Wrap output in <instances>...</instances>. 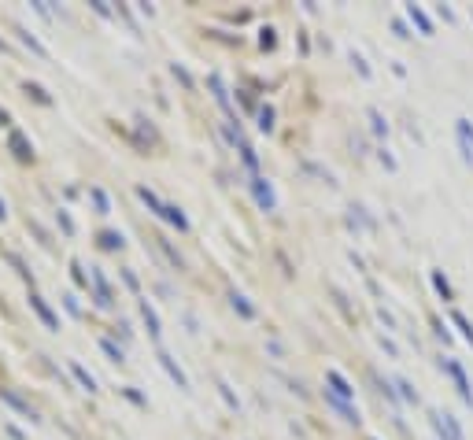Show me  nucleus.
<instances>
[{
	"label": "nucleus",
	"mask_w": 473,
	"mask_h": 440,
	"mask_svg": "<svg viewBox=\"0 0 473 440\" xmlns=\"http://www.w3.org/2000/svg\"><path fill=\"white\" fill-rule=\"evenodd\" d=\"M429 422H433V429H436L440 440H466L462 429L455 426V418H451V415H444V411H429Z\"/></svg>",
	"instance_id": "f257e3e1"
},
{
	"label": "nucleus",
	"mask_w": 473,
	"mask_h": 440,
	"mask_svg": "<svg viewBox=\"0 0 473 440\" xmlns=\"http://www.w3.org/2000/svg\"><path fill=\"white\" fill-rule=\"evenodd\" d=\"M444 370L451 374V381H455V388H459V396L473 407V388H469V381H466V370L455 363V359H444Z\"/></svg>",
	"instance_id": "f03ea898"
},
{
	"label": "nucleus",
	"mask_w": 473,
	"mask_h": 440,
	"mask_svg": "<svg viewBox=\"0 0 473 440\" xmlns=\"http://www.w3.org/2000/svg\"><path fill=\"white\" fill-rule=\"evenodd\" d=\"M30 307L37 311V318L48 325V330H52V333H59V318H56V311H52V307H48V303L37 296V292H30Z\"/></svg>",
	"instance_id": "7ed1b4c3"
},
{
	"label": "nucleus",
	"mask_w": 473,
	"mask_h": 440,
	"mask_svg": "<svg viewBox=\"0 0 473 440\" xmlns=\"http://www.w3.org/2000/svg\"><path fill=\"white\" fill-rule=\"evenodd\" d=\"M325 385L333 388V396H337V400H344V403L355 400V388H351L344 378H340V370H325Z\"/></svg>",
	"instance_id": "20e7f679"
},
{
	"label": "nucleus",
	"mask_w": 473,
	"mask_h": 440,
	"mask_svg": "<svg viewBox=\"0 0 473 440\" xmlns=\"http://www.w3.org/2000/svg\"><path fill=\"white\" fill-rule=\"evenodd\" d=\"M455 129H459V149H462V159H466V163H473V126H469V119H459V122H455Z\"/></svg>",
	"instance_id": "39448f33"
},
{
	"label": "nucleus",
	"mask_w": 473,
	"mask_h": 440,
	"mask_svg": "<svg viewBox=\"0 0 473 440\" xmlns=\"http://www.w3.org/2000/svg\"><path fill=\"white\" fill-rule=\"evenodd\" d=\"M0 400H4L8 407H15V411H19L23 418H30V422H37V411H34V407H30V403H26L23 396H15V393H11V388H0Z\"/></svg>",
	"instance_id": "423d86ee"
},
{
	"label": "nucleus",
	"mask_w": 473,
	"mask_h": 440,
	"mask_svg": "<svg viewBox=\"0 0 473 440\" xmlns=\"http://www.w3.org/2000/svg\"><path fill=\"white\" fill-rule=\"evenodd\" d=\"M159 366H163V370L170 374V378H174V385L182 388V393H189V378H185V374H182V366H177V363L170 359L167 352H159Z\"/></svg>",
	"instance_id": "0eeeda50"
},
{
	"label": "nucleus",
	"mask_w": 473,
	"mask_h": 440,
	"mask_svg": "<svg viewBox=\"0 0 473 440\" xmlns=\"http://www.w3.org/2000/svg\"><path fill=\"white\" fill-rule=\"evenodd\" d=\"M325 403H329V407H333V411H337L340 418H344V422H351V426H358V411H355V407H351V403H344V400H337L333 393H325Z\"/></svg>",
	"instance_id": "6e6552de"
},
{
	"label": "nucleus",
	"mask_w": 473,
	"mask_h": 440,
	"mask_svg": "<svg viewBox=\"0 0 473 440\" xmlns=\"http://www.w3.org/2000/svg\"><path fill=\"white\" fill-rule=\"evenodd\" d=\"M252 189H255V200L263 211H274V189L263 182V178H252Z\"/></svg>",
	"instance_id": "1a4fd4ad"
},
{
	"label": "nucleus",
	"mask_w": 473,
	"mask_h": 440,
	"mask_svg": "<svg viewBox=\"0 0 473 440\" xmlns=\"http://www.w3.org/2000/svg\"><path fill=\"white\" fill-rule=\"evenodd\" d=\"M141 318H144V325H148V333L159 340V333H163V325H159V315H156V307L148 303V300H141Z\"/></svg>",
	"instance_id": "9d476101"
},
{
	"label": "nucleus",
	"mask_w": 473,
	"mask_h": 440,
	"mask_svg": "<svg viewBox=\"0 0 473 440\" xmlns=\"http://www.w3.org/2000/svg\"><path fill=\"white\" fill-rule=\"evenodd\" d=\"M71 374H74V378H78V385H81V388H86V393H96V378H93V374H89L86 366H81L78 359H71Z\"/></svg>",
	"instance_id": "9b49d317"
},
{
	"label": "nucleus",
	"mask_w": 473,
	"mask_h": 440,
	"mask_svg": "<svg viewBox=\"0 0 473 440\" xmlns=\"http://www.w3.org/2000/svg\"><path fill=\"white\" fill-rule=\"evenodd\" d=\"M407 15H411V23H414V26H418V30H421V34H426V37L433 34V23H429V15L421 11L418 4H407Z\"/></svg>",
	"instance_id": "f8f14e48"
},
{
	"label": "nucleus",
	"mask_w": 473,
	"mask_h": 440,
	"mask_svg": "<svg viewBox=\"0 0 473 440\" xmlns=\"http://www.w3.org/2000/svg\"><path fill=\"white\" fill-rule=\"evenodd\" d=\"M89 278H93V285H96V303H100V307H107V303H111V289H107V282H104V274L93 267V274H89Z\"/></svg>",
	"instance_id": "ddd939ff"
},
{
	"label": "nucleus",
	"mask_w": 473,
	"mask_h": 440,
	"mask_svg": "<svg viewBox=\"0 0 473 440\" xmlns=\"http://www.w3.org/2000/svg\"><path fill=\"white\" fill-rule=\"evenodd\" d=\"M8 149L19 156V159H34V149H30V141H26L23 134H11V137H8Z\"/></svg>",
	"instance_id": "4468645a"
},
{
	"label": "nucleus",
	"mask_w": 473,
	"mask_h": 440,
	"mask_svg": "<svg viewBox=\"0 0 473 440\" xmlns=\"http://www.w3.org/2000/svg\"><path fill=\"white\" fill-rule=\"evenodd\" d=\"M163 219L170 226H177V230H189V219L182 215V207H174V204H163Z\"/></svg>",
	"instance_id": "2eb2a0df"
},
{
	"label": "nucleus",
	"mask_w": 473,
	"mask_h": 440,
	"mask_svg": "<svg viewBox=\"0 0 473 440\" xmlns=\"http://www.w3.org/2000/svg\"><path fill=\"white\" fill-rule=\"evenodd\" d=\"M137 197H141L144 204H148V211H152V215H159V219H163V200L156 197V192H152L148 185H141V189H137Z\"/></svg>",
	"instance_id": "dca6fc26"
},
{
	"label": "nucleus",
	"mask_w": 473,
	"mask_h": 440,
	"mask_svg": "<svg viewBox=\"0 0 473 440\" xmlns=\"http://www.w3.org/2000/svg\"><path fill=\"white\" fill-rule=\"evenodd\" d=\"M207 81H211V89H215V100H218V104H222L226 111H230V93H226V86H222V78H218V74H211Z\"/></svg>",
	"instance_id": "f3484780"
},
{
	"label": "nucleus",
	"mask_w": 473,
	"mask_h": 440,
	"mask_svg": "<svg viewBox=\"0 0 473 440\" xmlns=\"http://www.w3.org/2000/svg\"><path fill=\"white\" fill-rule=\"evenodd\" d=\"M100 348H104V355H107L111 363H122V359H126V355H122V348L115 345V340H107V337H100Z\"/></svg>",
	"instance_id": "a211bd4d"
},
{
	"label": "nucleus",
	"mask_w": 473,
	"mask_h": 440,
	"mask_svg": "<svg viewBox=\"0 0 473 440\" xmlns=\"http://www.w3.org/2000/svg\"><path fill=\"white\" fill-rule=\"evenodd\" d=\"M89 197H93V204H96V211H100V215H107V211H111V204H107V192L104 189H89Z\"/></svg>",
	"instance_id": "6ab92c4d"
},
{
	"label": "nucleus",
	"mask_w": 473,
	"mask_h": 440,
	"mask_svg": "<svg viewBox=\"0 0 473 440\" xmlns=\"http://www.w3.org/2000/svg\"><path fill=\"white\" fill-rule=\"evenodd\" d=\"M233 311H240V318H255V307L240 296V292H233Z\"/></svg>",
	"instance_id": "aec40b11"
},
{
	"label": "nucleus",
	"mask_w": 473,
	"mask_h": 440,
	"mask_svg": "<svg viewBox=\"0 0 473 440\" xmlns=\"http://www.w3.org/2000/svg\"><path fill=\"white\" fill-rule=\"evenodd\" d=\"M19 41H23V45L30 48V52H37V56H48V48H45V45L37 41V37H30L26 30H19Z\"/></svg>",
	"instance_id": "412c9836"
},
{
	"label": "nucleus",
	"mask_w": 473,
	"mask_h": 440,
	"mask_svg": "<svg viewBox=\"0 0 473 440\" xmlns=\"http://www.w3.org/2000/svg\"><path fill=\"white\" fill-rule=\"evenodd\" d=\"M451 322H455V325H459V330H462V337H466V340H469V345H473V325L466 322V315H462V311H451Z\"/></svg>",
	"instance_id": "4be33fe9"
},
{
	"label": "nucleus",
	"mask_w": 473,
	"mask_h": 440,
	"mask_svg": "<svg viewBox=\"0 0 473 440\" xmlns=\"http://www.w3.org/2000/svg\"><path fill=\"white\" fill-rule=\"evenodd\" d=\"M100 248H107V252H115V248H122V233H100Z\"/></svg>",
	"instance_id": "5701e85b"
},
{
	"label": "nucleus",
	"mask_w": 473,
	"mask_h": 440,
	"mask_svg": "<svg viewBox=\"0 0 473 440\" xmlns=\"http://www.w3.org/2000/svg\"><path fill=\"white\" fill-rule=\"evenodd\" d=\"M370 122H373V134L388 137V122H385V115H381V111H370Z\"/></svg>",
	"instance_id": "b1692460"
},
{
	"label": "nucleus",
	"mask_w": 473,
	"mask_h": 440,
	"mask_svg": "<svg viewBox=\"0 0 473 440\" xmlns=\"http://www.w3.org/2000/svg\"><path fill=\"white\" fill-rule=\"evenodd\" d=\"M259 129H274V108H259Z\"/></svg>",
	"instance_id": "393cba45"
},
{
	"label": "nucleus",
	"mask_w": 473,
	"mask_h": 440,
	"mask_svg": "<svg viewBox=\"0 0 473 440\" xmlns=\"http://www.w3.org/2000/svg\"><path fill=\"white\" fill-rule=\"evenodd\" d=\"M396 388H399V396H403L407 403H418V393L411 388V381H403V378H399V381H396Z\"/></svg>",
	"instance_id": "a878e982"
},
{
	"label": "nucleus",
	"mask_w": 473,
	"mask_h": 440,
	"mask_svg": "<svg viewBox=\"0 0 473 440\" xmlns=\"http://www.w3.org/2000/svg\"><path fill=\"white\" fill-rule=\"evenodd\" d=\"M433 285H436V292H440L444 300H451V285L444 282V274H433Z\"/></svg>",
	"instance_id": "bb28decb"
},
{
	"label": "nucleus",
	"mask_w": 473,
	"mask_h": 440,
	"mask_svg": "<svg viewBox=\"0 0 473 440\" xmlns=\"http://www.w3.org/2000/svg\"><path fill=\"white\" fill-rule=\"evenodd\" d=\"M26 93H34V100H41V104H52V100H48V93H45L41 86H26Z\"/></svg>",
	"instance_id": "cd10ccee"
},
{
	"label": "nucleus",
	"mask_w": 473,
	"mask_h": 440,
	"mask_svg": "<svg viewBox=\"0 0 473 440\" xmlns=\"http://www.w3.org/2000/svg\"><path fill=\"white\" fill-rule=\"evenodd\" d=\"M59 226H63V233H74V222H71L67 211H59Z\"/></svg>",
	"instance_id": "c85d7f7f"
},
{
	"label": "nucleus",
	"mask_w": 473,
	"mask_h": 440,
	"mask_svg": "<svg viewBox=\"0 0 473 440\" xmlns=\"http://www.w3.org/2000/svg\"><path fill=\"white\" fill-rule=\"evenodd\" d=\"M351 63H355V67H358V74H363V78H370V67H366V63H363V56H355V52H351Z\"/></svg>",
	"instance_id": "c756f323"
},
{
	"label": "nucleus",
	"mask_w": 473,
	"mask_h": 440,
	"mask_svg": "<svg viewBox=\"0 0 473 440\" xmlns=\"http://www.w3.org/2000/svg\"><path fill=\"white\" fill-rule=\"evenodd\" d=\"M63 300H67V311H71V315H81V307H78L74 296H63Z\"/></svg>",
	"instance_id": "7c9ffc66"
},
{
	"label": "nucleus",
	"mask_w": 473,
	"mask_h": 440,
	"mask_svg": "<svg viewBox=\"0 0 473 440\" xmlns=\"http://www.w3.org/2000/svg\"><path fill=\"white\" fill-rule=\"evenodd\" d=\"M259 41H263V48H274V30H263V37H259Z\"/></svg>",
	"instance_id": "2f4dec72"
},
{
	"label": "nucleus",
	"mask_w": 473,
	"mask_h": 440,
	"mask_svg": "<svg viewBox=\"0 0 473 440\" xmlns=\"http://www.w3.org/2000/svg\"><path fill=\"white\" fill-rule=\"evenodd\" d=\"M11 119H8V111H0V126H8Z\"/></svg>",
	"instance_id": "473e14b6"
},
{
	"label": "nucleus",
	"mask_w": 473,
	"mask_h": 440,
	"mask_svg": "<svg viewBox=\"0 0 473 440\" xmlns=\"http://www.w3.org/2000/svg\"><path fill=\"white\" fill-rule=\"evenodd\" d=\"M8 215V207H4V200H0V219H4Z\"/></svg>",
	"instance_id": "72a5a7b5"
}]
</instances>
